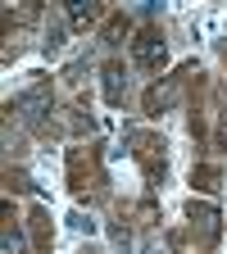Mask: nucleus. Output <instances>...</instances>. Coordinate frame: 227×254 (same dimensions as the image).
<instances>
[{"mask_svg":"<svg viewBox=\"0 0 227 254\" xmlns=\"http://www.w3.org/2000/svg\"><path fill=\"white\" fill-rule=\"evenodd\" d=\"M137 59H141V64H159V59H164V46H159L154 37H146V41L137 46Z\"/></svg>","mask_w":227,"mask_h":254,"instance_id":"f257e3e1","label":"nucleus"}]
</instances>
